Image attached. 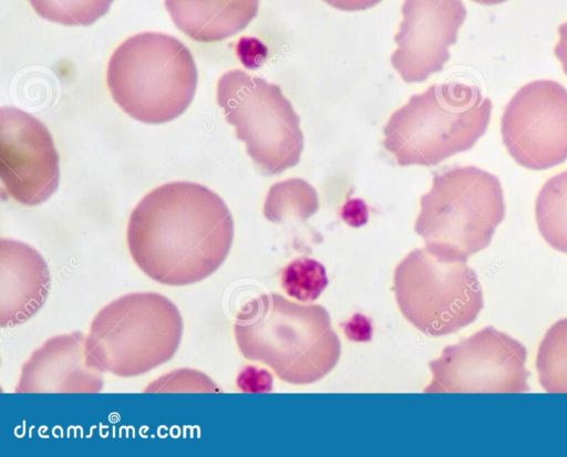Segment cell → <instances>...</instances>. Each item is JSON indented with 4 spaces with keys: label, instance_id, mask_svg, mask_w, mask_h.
<instances>
[{
    "label": "cell",
    "instance_id": "obj_1",
    "mask_svg": "<svg viewBox=\"0 0 567 457\" xmlns=\"http://www.w3.org/2000/svg\"><path fill=\"white\" fill-rule=\"evenodd\" d=\"M233 239L227 205L209 188L190 181L164 184L145 195L126 230L133 261L165 285L192 284L213 274Z\"/></svg>",
    "mask_w": 567,
    "mask_h": 457
},
{
    "label": "cell",
    "instance_id": "obj_2",
    "mask_svg": "<svg viewBox=\"0 0 567 457\" xmlns=\"http://www.w3.org/2000/svg\"><path fill=\"white\" fill-rule=\"evenodd\" d=\"M234 335L243 356L268 365L282 381L311 384L330 373L341 354L328 311L277 293L248 301L237 313Z\"/></svg>",
    "mask_w": 567,
    "mask_h": 457
},
{
    "label": "cell",
    "instance_id": "obj_3",
    "mask_svg": "<svg viewBox=\"0 0 567 457\" xmlns=\"http://www.w3.org/2000/svg\"><path fill=\"white\" fill-rule=\"evenodd\" d=\"M492 101L475 85L447 82L412 95L383 127V147L400 166H434L485 134Z\"/></svg>",
    "mask_w": 567,
    "mask_h": 457
},
{
    "label": "cell",
    "instance_id": "obj_4",
    "mask_svg": "<svg viewBox=\"0 0 567 457\" xmlns=\"http://www.w3.org/2000/svg\"><path fill=\"white\" fill-rule=\"evenodd\" d=\"M197 80L186 45L158 32L126 39L111 55L106 70L114 102L131 117L148 124L183 114L193 101Z\"/></svg>",
    "mask_w": 567,
    "mask_h": 457
},
{
    "label": "cell",
    "instance_id": "obj_5",
    "mask_svg": "<svg viewBox=\"0 0 567 457\" xmlns=\"http://www.w3.org/2000/svg\"><path fill=\"white\" fill-rule=\"evenodd\" d=\"M498 178L476 166L436 174L420 199L414 229L434 253L466 261L485 249L505 217Z\"/></svg>",
    "mask_w": 567,
    "mask_h": 457
},
{
    "label": "cell",
    "instance_id": "obj_6",
    "mask_svg": "<svg viewBox=\"0 0 567 457\" xmlns=\"http://www.w3.org/2000/svg\"><path fill=\"white\" fill-rule=\"evenodd\" d=\"M182 335V315L168 298L156 292H134L97 312L86 345L104 371L133 377L169 361Z\"/></svg>",
    "mask_w": 567,
    "mask_h": 457
},
{
    "label": "cell",
    "instance_id": "obj_7",
    "mask_svg": "<svg viewBox=\"0 0 567 457\" xmlns=\"http://www.w3.org/2000/svg\"><path fill=\"white\" fill-rule=\"evenodd\" d=\"M226 121L267 176L296 166L303 149L299 115L280 86L243 70L224 73L216 90Z\"/></svg>",
    "mask_w": 567,
    "mask_h": 457
},
{
    "label": "cell",
    "instance_id": "obj_8",
    "mask_svg": "<svg viewBox=\"0 0 567 457\" xmlns=\"http://www.w3.org/2000/svg\"><path fill=\"white\" fill-rule=\"evenodd\" d=\"M393 291L403 316L430 336L465 328L484 307L481 283L466 261L443 258L427 247L412 250L399 262Z\"/></svg>",
    "mask_w": 567,
    "mask_h": 457
},
{
    "label": "cell",
    "instance_id": "obj_9",
    "mask_svg": "<svg viewBox=\"0 0 567 457\" xmlns=\"http://www.w3.org/2000/svg\"><path fill=\"white\" fill-rule=\"evenodd\" d=\"M526 347L493 328L446 346L430 362L425 393H524L529 391Z\"/></svg>",
    "mask_w": 567,
    "mask_h": 457
},
{
    "label": "cell",
    "instance_id": "obj_10",
    "mask_svg": "<svg viewBox=\"0 0 567 457\" xmlns=\"http://www.w3.org/2000/svg\"><path fill=\"white\" fill-rule=\"evenodd\" d=\"M503 143L520 166L545 170L567 159V90L553 80L523 85L502 115Z\"/></svg>",
    "mask_w": 567,
    "mask_h": 457
},
{
    "label": "cell",
    "instance_id": "obj_11",
    "mask_svg": "<svg viewBox=\"0 0 567 457\" xmlns=\"http://www.w3.org/2000/svg\"><path fill=\"white\" fill-rule=\"evenodd\" d=\"M0 177L8 196L27 206L44 202L59 186V155L49 129L12 106L0 110Z\"/></svg>",
    "mask_w": 567,
    "mask_h": 457
},
{
    "label": "cell",
    "instance_id": "obj_12",
    "mask_svg": "<svg viewBox=\"0 0 567 457\" xmlns=\"http://www.w3.org/2000/svg\"><path fill=\"white\" fill-rule=\"evenodd\" d=\"M391 64L406 83L424 82L450 59L466 18L462 0H404Z\"/></svg>",
    "mask_w": 567,
    "mask_h": 457
},
{
    "label": "cell",
    "instance_id": "obj_13",
    "mask_svg": "<svg viewBox=\"0 0 567 457\" xmlns=\"http://www.w3.org/2000/svg\"><path fill=\"white\" fill-rule=\"evenodd\" d=\"M104 368L90 353L86 336H52L23 364L16 393H97Z\"/></svg>",
    "mask_w": 567,
    "mask_h": 457
},
{
    "label": "cell",
    "instance_id": "obj_14",
    "mask_svg": "<svg viewBox=\"0 0 567 457\" xmlns=\"http://www.w3.org/2000/svg\"><path fill=\"white\" fill-rule=\"evenodd\" d=\"M43 257L19 240L0 239V325L12 328L33 316L50 289Z\"/></svg>",
    "mask_w": 567,
    "mask_h": 457
},
{
    "label": "cell",
    "instance_id": "obj_15",
    "mask_svg": "<svg viewBox=\"0 0 567 457\" xmlns=\"http://www.w3.org/2000/svg\"><path fill=\"white\" fill-rule=\"evenodd\" d=\"M174 24L198 42L225 40L257 15L259 0H165Z\"/></svg>",
    "mask_w": 567,
    "mask_h": 457
},
{
    "label": "cell",
    "instance_id": "obj_16",
    "mask_svg": "<svg viewBox=\"0 0 567 457\" xmlns=\"http://www.w3.org/2000/svg\"><path fill=\"white\" fill-rule=\"evenodd\" d=\"M535 220L544 240L567 253V169L542 186L535 200Z\"/></svg>",
    "mask_w": 567,
    "mask_h": 457
},
{
    "label": "cell",
    "instance_id": "obj_17",
    "mask_svg": "<svg viewBox=\"0 0 567 457\" xmlns=\"http://www.w3.org/2000/svg\"><path fill=\"white\" fill-rule=\"evenodd\" d=\"M540 386L547 393H567V318L556 321L544 334L536 355Z\"/></svg>",
    "mask_w": 567,
    "mask_h": 457
},
{
    "label": "cell",
    "instance_id": "obj_18",
    "mask_svg": "<svg viewBox=\"0 0 567 457\" xmlns=\"http://www.w3.org/2000/svg\"><path fill=\"white\" fill-rule=\"evenodd\" d=\"M319 208L316 190L302 179L291 178L272 185L264 205L265 217L282 222L290 217L306 220Z\"/></svg>",
    "mask_w": 567,
    "mask_h": 457
},
{
    "label": "cell",
    "instance_id": "obj_19",
    "mask_svg": "<svg viewBox=\"0 0 567 457\" xmlns=\"http://www.w3.org/2000/svg\"><path fill=\"white\" fill-rule=\"evenodd\" d=\"M43 19L64 25H90L106 14L113 0H29Z\"/></svg>",
    "mask_w": 567,
    "mask_h": 457
},
{
    "label": "cell",
    "instance_id": "obj_20",
    "mask_svg": "<svg viewBox=\"0 0 567 457\" xmlns=\"http://www.w3.org/2000/svg\"><path fill=\"white\" fill-rule=\"evenodd\" d=\"M281 284L291 298L315 301L328 285L326 268L315 259L297 258L282 269Z\"/></svg>",
    "mask_w": 567,
    "mask_h": 457
},
{
    "label": "cell",
    "instance_id": "obj_21",
    "mask_svg": "<svg viewBox=\"0 0 567 457\" xmlns=\"http://www.w3.org/2000/svg\"><path fill=\"white\" fill-rule=\"evenodd\" d=\"M145 393H174V392H219L218 386L206 374L181 368L155 380L144 390Z\"/></svg>",
    "mask_w": 567,
    "mask_h": 457
},
{
    "label": "cell",
    "instance_id": "obj_22",
    "mask_svg": "<svg viewBox=\"0 0 567 457\" xmlns=\"http://www.w3.org/2000/svg\"><path fill=\"white\" fill-rule=\"evenodd\" d=\"M272 376L265 370L247 367L238 377V386L245 392L271 391Z\"/></svg>",
    "mask_w": 567,
    "mask_h": 457
},
{
    "label": "cell",
    "instance_id": "obj_23",
    "mask_svg": "<svg viewBox=\"0 0 567 457\" xmlns=\"http://www.w3.org/2000/svg\"><path fill=\"white\" fill-rule=\"evenodd\" d=\"M349 340L367 342L372 337V325L369 318L362 314H354L348 322L342 324Z\"/></svg>",
    "mask_w": 567,
    "mask_h": 457
},
{
    "label": "cell",
    "instance_id": "obj_24",
    "mask_svg": "<svg viewBox=\"0 0 567 457\" xmlns=\"http://www.w3.org/2000/svg\"><path fill=\"white\" fill-rule=\"evenodd\" d=\"M342 218L348 225L352 227H359L365 224L368 214L365 206L360 200H353L348 202L342 210Z\"/></svg>",
    "mask_w": 567,
    "mask_h": 457
},
{
    "label": "cell",
    "instance_id": "obj_25",
    "mask_svg": "<svg viewBox=\"0 0 567 457\" xmlns=\"http://www.w3.org/2000/svg\"><path fill=\"white\" fill-rule=\"evenodd\" d=\"M329 6L342 11H361L374 7L382 0H323Z\"/></svg>",
    "mask_w": 567,
    "mask_h": 457
},
{
    "label": "cell",
    "instance_id": "obj_26",
    "mask_svg": "<svg viewBox=\"0 0 567 457\" xmlns=\"http://www.w3.org/2000/svg\"><path fill=\"white\" fill-rule=\"evenodd\" d=\"M559 39L554 48V54L561 64L564 73L567 75V21L558 28Z\"/></svg>",
    "mask_w": 567,
    "mask_h": 457
},
{
    "label": "cell",
    "instance_id": "obj_27",
    "mask_svg": "<svg viewBox=\"0 0 567 457\" xmlns=\"http://www.w3.org/2000/svg\"><path fill=\"white\" fill-rule=\"evenodd\" d=\"M476 3L484 4V6H493V4H499L507 0H472Z\"/></svg>",
    "mask_w": 567,
    "mask_h": 457
}]
</instances>
